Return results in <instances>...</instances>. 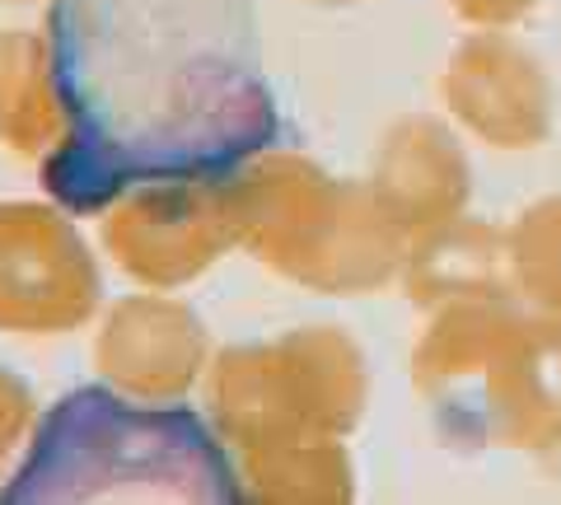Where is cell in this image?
<instances>
[{
	"label": "cell",
	"mask_w": 561,
	"mask_h": 505,
	"mask_svg": "<svg viewBox=\"0 0 561 505\" xmlns=\"http://www.w3.org/2000/svg\"><path fill=\"white\" fill-rule=\"evenodd\" d=\"M239 501L230 463L187 412H136L108 393L80 389L43 422L20 482L5 501Z\"/></svg>",
	"instance_id": "2"
},
{
	"label": "cell",
	"mask_w": 561,
	"mask_h": 505,
	"mask_svg": "<svg viewBox=\"0 0 561 505\" xmlns=\"http://www.w3.org/2000/svg\"><path fill=\"white\" fill-rule=\"evenodd\" d=\"M47 43L66 113L47 187L70 211L230 179L276 141L249 0H57Z\"/></svg>",
	"instance_id": "1"
}]
</instances>
